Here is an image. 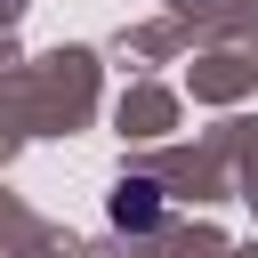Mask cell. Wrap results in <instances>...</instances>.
<instances>
[{
	"label": "cell",
	"instance_id": "1",
	"mask_svg": "<svg viewBox=\"0 0 258 258\" xmlns=\"http://www.w3.org/2000/svg\"><path fill=\"white\" fill-rule=\"evenodd\" d=\"M153 218H161V185H153V177H129V185L113 194V226H129V234H145Z\"/></svg>",
	"mask_w": 258,
	"mask_h": 258
}]
</instances>
